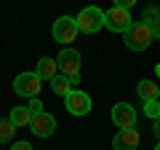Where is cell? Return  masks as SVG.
Returning <instances> with one entry per match:
<instances>
[{"mask_svg": "<svg viewBox=\"0 0 160 150\" xmlns=\"http://www.w3.org/2000/svg\"><path fill=\"white\" fill-rule=\"evenodd\" d=\"M152 40H155V35H152V29H149L147 22H133L123 32V43H126L128 51H144V48H149Z\"/></svg>", "mask_w": 160, "mask_h": 150, "instance_id": "1", "label": "cell"}, {"mask_svg": "<svg viewBox=\"0 0 160 150\" xmlns=\"http://www.w3.org/2000/svg\"><path fill=\"white\" fill-rule=\"evenodd\" d=\"M78 22V29L86 35H96L99 29H104V11L99 6H86L83 11L75 16Z\"/></svg>", "mask_w": 160, "mask_h": 150, "instance_id": "2", "label": "cell"}, {"mask_svg": "<svg viewBox=\"0 0 160 150\" xmlns=\"http://www.w3.org/2000/svg\"><path fill=\"white\" fill-rule=\"evenodd\" d=\"M43 88V78L38 72H19L16 81H13V91L24 99H35Z\"/></svg>", "mask_w": 160, "mask_h": 150, "instance_id": "3", "label": "cell"}, {"mask_svg": "<svg viewBox=\"0 0 160 150\" xmlns=\"http://www.w3.org/2000/svg\"><path fill=\"white\" fill-rule=\"evenodd\" d=\"M133 24V19H131V11H126V8H118V6H112L109 11H104V27L109 29V32H126L128 27Z\"/></svg>", "mask_w": 160, "mask_h": 150, "instance_id": "4", "label": "cell"}, {"mask_svg": "<svg viewBox=\"0 0 160 150\" xmlns=\"http://www.w3.org/2000/svg\"><path fill=\"white\" fill-rule=\"evenodd\" d=\"M64 107H67L69 115L83 118V115L91 113V97H88L86 91H80V88H72V91L64 97Z\"/></svg>", "mask_w": 160, "mask_h": 150, "instance_id": "5", "label": "cell"}, {"mask_svg": "<svg viewBox=\"0 0 160 150\" xmlns=\"http://www.w3.org/2000/svg\"><path fill=\"white\" fill-rule=\"evenodd\" d=\"M80 51H75V48H62L56 56V64H59V72L67 75V78H72V75H80Z\"/></svg>", "mask_w": 160, "mask_h": 150, "instance_id": "6", "label": "cell"}, {"mask_svg": "<svg viewBox=\"0 0 160 150\" xmlns=\"http://www.w3.org/2000/svg\"><path fill=\"white\" fill-rule=\"evenodd\" d=\"M78 22H75L72 16H59L56 22H53V38H56L59 43H64V48H67V43H75V38H78Z\"/></svg>", "mask_w": 160, "mask_h": 150, "instance_id": "7", "label": "cell"}, {"mask_svg": "<svg viewBox=\"0 0 160 150\" xmlns=\"http://www.w3.org/2000/svg\"><path fill=\"white\" fill-rule=\"evenodd\" d=\"M112 123L118 129H136V110L128 102H118L112 107Z\"/></svg>", "mask_w": 160, "mask_h": 150, "instance_id": "8", "label": "cell"}, {"mask_svg": "<svg viewBox=\"0 0 160 150\" xmlns=\"http://www.w3.org/2000/svg\"><path fill=\"white\" fill-rule=\"evenodd\" d=\"M29 129H32L35 137H51V134L56 131V118H53L51 113H40V115L32 118Z\"/></svg>", "mask_w": 160, "mask_h": 150, "instance_id": "9", "label": "cell"}, {"mask_svg": "<svg viewBox=\"0 0 160 150\" xmlns=\"http://www.w3.org/2000/svg\"><path fill=\"white\" fill-rule=\"evenodd\" d=\"M115 150H136L139 147V131L136 129H120L112 139Z\"/></svg>", "mask_w": 160, "mask_h": 150, "instance_id": "10", "label": "cell"}, {"mask_svg": "<svg viewBox=\"0 0 160 150\" xmlns=\"http://www.w3.org/2000/svg\"><path fill=\"white\" fill-rule=\"evenodd\" d=\"M35 72H38L40 78H43V81H53V78L59 75V64H56V59L43 56V59L38 62V70H35Z\"/></svg>", "mask_w": 160, "mask_h": 150, "instance_id": "11", "label": "cell"}, {"mask_svg": "<svg viewBox=\"0 0 160 150\" xmlns=\"http://www.w3.org/2000/svg\"><path fill=\"white\" fill-rule=\"evenodd\" d=\"M136 91H139V97L144 99V102H152V99H160V86L155 81H142L136 86Z\"/></svg>", "mask_w": 160, "mask_h": 150, "instance_id": "12", "label": "cell"}, {"mask_svg": "<svg viewBox=\"0 0 160 150\" xmlns=\"http://www.w3.org/2000/svg\"><path fill=\"white\" fill-rule=\"evenodd\" d=\"M8 121L13 123V126H29L32 123V113H29V107H11V118Z\"/></svg>", "mask_w": 160, "mask_h": 150, "instance_id": "13", "label": "cell"}, {"mask_svg": "<svg viewBox=\"0 0 160 150\" xmlns=\"http://www.w3.org/2000/svg\"><path fill=\"white\" fill-rule=\"evenodd\" d=\"M69 86H72V83H69V78H67V75H62V72H59L56 78L51 81V88H53V94H59V97H67V94L72 91Z\"/></svg>", "mask_w": 160, "mask_h": 150, "instance_id": "14", "label": "cell"}, {"mask_svg": "<svg viewBox=\"0 0 160 150\" xmlns=\"http://www.w3.org/2000/svg\"><path fill=\"white\" fill-rule=\"evenodd\" d=\"M13 134H16V126H13L11 121H3V123H0V142L13 139Z\"/></svg>", "mask_w": 160, "mask_h": 150, "instance_id": "15", "label": "cell"}, {"mask_svg": "<svg viewBox=\"0 0 160 150\" xmlns=\"http://www.w3.org/2000/svg\"><path fill=\"white\" fill-rule=\"evenodd\" d=\"M144 115L152 118V121H155V118H160V102H158V99H152V102H144Z\"/></svg>", "mask_w": 160, "mask_h": 150, "instance_id": "16", "label": "cell"}, {"mask_svg": "<svg viewBox=\"0 0 160 150\" xmlns=\"http://www.w3.org/2000/svg\"><path fill=\"white\" fill-rule=\"evenodd\" d=\"M27 107H29V113H32V118H35V115H40V113H46V110H43V102H40L38 97H35V99H29V102H27Z\"/></svg>", "mask_w": 160, "mask_h": 150, "instance_id": "17", "label": "cell"}, {"mask_svg": "<svg viewBox=\"0 0 160 150\" xmlns=\"http://www.w3.org/2000/svg\"><path fill=\"white\" fill-rule=\"evenodd\" d=\"M115 6H118V8H126V11H131V8L136 6V0H115Z\"/></svg>", "mask_w": 160, "mask_h": 150, "instance_id": "18", "label": "cell"}, {"mask_svg": "<svg viewBox=\"0 0 160 150\" xmlns=\"http://www.w3.org/2000/svg\"><path fill=\"white\" fill-rule=\"evenodd\" d=\"M152 134H155V139L160 142V118H155V121H152Z\"/></svg>", "mask_w": 160, "mask_h": 150, "instance_id": "19", "label": "cell"}, {"mask_svg": "<svg viewBox=\"0 0 160 150\" xmlns=\"http://www.w3.org/2000/svg\"><path fill=\"white\" fill-rule=\"evenodd\" d=\"M11 150H32V145H29V142H16Z\"/></svg>", "mask_w": 160, "mask_h": 150, "instance_id": "20", "label": "cell"}, {"mask_svg": "<svg viewBox=\"0 0 160 150\" xmlns=\"http://www.w3.org/2000/svg\"><path fill=\"white\" fill-rule=\"evenodd\" d=\"M155 150H160V142H158V147H155Z\"/></svg>", "mask_w": 160, "mask_h": 150, "instance_id": "21", "label": "cell"}]
</instances>
